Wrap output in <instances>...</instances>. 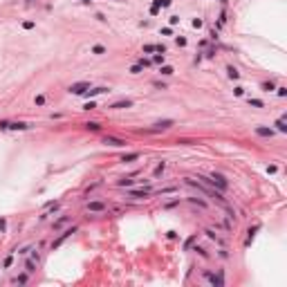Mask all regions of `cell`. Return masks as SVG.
<instances>
[{"label":"cell","instance_id":"cell-23","mask_svg":"<svg viewBox=\"0 0 287 287\" xmlns=\"http://www.w3.org/2000/svg\"><path fill=\"white\" fill-rule=\"evenodd\" d=\"M34 103H36V106H45V94H38V96H34Z\"/></svg>","mask_w":287,"mask_h":287},{"label":"cell","instance_id":"cell-5","mask_svg":"<svg viewBox=\"0 0 287 287\" xmlns=\"http://www.w3.org/2000/svg\"><path fill=\"white\" fill-rule=\"evenodd\" d=\"M90 88H92V83H90V81H81V83H72L70 88H67V92H70V94H83L85 90H90Z\"/></svg>","mask_w":287,"mask_h":287},{"label":"cell","instance_id":"cell-18","mask_svg":"<svg viewBox=\"0 0 287 287\" xmlns=\"http://www.w3.org/2000/svg\"><path fill=\"white\" fill-rule=\"evenodd\" d=\"M276 128L280 130V133H287V126H285V117H280L278 121H276Z\"/></svg>","mask_w":287,"mask_h":287},{"label":"cell","instance_id":"cell-3","mask_svg":"<svg viewBox=\"0 0 287 287\" xmlns=\"http://www.w3.org/2000/svg\"><path fill=\"white\" fill-rule=\"evenodd\" d=\"M173 126H175L173 119H164V121H155L153 128H146V133H162V130H168V128H173Z\"/></svg>","mask_w":287,"mask_h":287},{"label":"cell","instance_id":"cell-29","mask_svg":"<svg viewBox=\"0 0 287 287\" xmlns=\"http://www.w3.org/2000/svg\"><path fill=\"white\" fill-rule=\"evenodd\" d=\"M94 108H96V103L90 101V103H85V106H83V110H94Z\"/></svg>","mask_w":287,"mask_h":287},{"label":"cell","instance_id":"cell-30","mask_svg":"<svg viewBox=\"0 0 287 287\" xmlns=\"http://www.w3.org/2000/svg\"><path fill=\"white\" fill-rule=\"evenodd\" d=\"M153 85H155V88H159V90H166V83H162V81H153Z\"/></svg>","mask_w":287,"mask_h":287},{"label":"cell","instance_id":"cell-17","mask_svg":"<svg viewBox=\"0 0 287 287\" xmlns=\"http://www.w3.org/2000/svg\"><path fill=\"white\" fill-rule=\"evenodd\" d=\"M247 103H249V106H254V108H265V103H262L260 99H247Z\"/></svg>","mask_w":287,"mask_h":287},{"label":"cell","instance_id":"cell-4","mask_svg":"<svg viewBox=\"0 0 287 287\" xmlns=\"http://www.w3.org/2000/svg\"><path fill=\"white\" fill-rule=\"evenodd\" d=\"M106 146H114V148H123V146H128V141L126 139H121V137H112V135H106L101 139Z\"/></svg>","mask_w":287,"mask_h":287},{"label":"cell","instance_id":"cell-33","mask_svg":"<svg viewBox=\"0 0 287 287\" xmlns=\"http://www.w3.org/2000/svg\"><path fill=\"white\" fill-rule=\"evenodd\" d=\"M27 276H18V278H14V283H25Z\"/></svg>","mask_w":287,"mask_h":287},{"label":"cell","instance_id":"cell-32","mask_svg":"<svg viewBox=\"0 0 287 287\" xmlns=\"http://www.w3.org/2000/svg\"><path fill=\"white\" fill-rule=\"evenodd\" d=\"M180 22V16H171V25H177Z\"/></svg>","mask_w":287,"mask_h":287},{"label":"cell","instance_id":"cell-15","mask_svg":"<svg viewBox=\"0 0 287 287\" xmlns=\"http://www.w3.org/2000/svg\"><path fill=\"white\" fill-rule=\"evenodd\" d=\"M85 128L92 130V133H99V130H101V123H99V121H88V123H85Z\"/></svg>","mask_w":287,"mask_h":287},{"label":"cell","instance_id":"cell-11","mask_svg":"<svg viewBox=\"0 0 287 287\" xmlns=\"http://www.w3.org/2000/svg\"><path fill=\"white\" fill-rule=\"evenodd\" d=\"M88 211H92V213H101V211H106V204H103V202H88Z\"/></svg>","mask_w":287,"mask_h":287},{"label":"cell","instance_id":"cell-19","mask_svg":"<svg viewBox=\"0 0 287 287\" xmlns=\"http://www.w3.org/2000/svg\"><path fill=\"white\" fill-rule=\"evenodd\" d=\"M260 88H262V90H265V92H274V90H276V85H274L272 81H269V83L265 81V83H262V85H260Z\"/></svg>","mask_w":287,"mask_h":287},{"label":"cell","instance_id":"cell-31","mask_svg":"<svg viewBox=\"0 0 287 287\" xmlns=\"http://www.w3.org/2000/svg\"><path fill=\"white\" fill-rule=\"evenodd\" d=\"M191 202H198L200 206H206V202H204V200H198V198H191Z\"/></svg>","mask_w":287,"mask_h":287},{"label":"cell","instance_id":"cell-6","mask_svg":"<svg viewBox=\"0 0 287 287\" xmlns=\"http://www.w3.org/2000/svg\"><path fill=\"white\" fill-rule=\"evenodd\" d=\"M135 106V101L133 99H121V101H114L108 106V110H123V108H133Z\"/></svg>","mask_w":287,"mask_h":287},{"label":"cell","instance_id":"cell-1","mask_svg":"<svg viewBox=\"0 0 287 287\" xmlns=\"http://www.w3.org/2000/svg\"><path fill=\"white\" fill-rule=\"evenodd\" d=\"M198 180H202L204 184H209V186H213V188H218L220 193H225L227 188H229V182L222 177L220 173H211L209 177H198Z\"/></svg>","mask_w":287,"mask_h":287},{"label":"cell","instance_id":"cell-21","mask_svg":"<svg viewBox=\"0 0 287 287\" xmlns=\"http://www.w3.org/2000/svg\"><path fill=\"white\" fill-rule=\"evenodd\" d=\"M164 168H166V162H162V164H157V168H155V173H153V177H157L159 173H164Z\"/></svg>","mask_w":287,"mask_h":287},{"label":"cell","instance_id":"cell-24","mask_svg":"<svg viewBox=\"0 0 287 287\" xmlns=\"http://www.w3.org/2000/svg\"><path fill=\"white\" fill-rule=\"evenodd\" d=\"M171 0H155V7H168Z\"/></svg>","mask_w":287,"mask_h":287},{"label":"cell","instance_id":"cell-9","mask_svg":"<svg viewBox=\"0 0 287 287\" xmlns=\"http://www.w3.org/2000/svg\"><path fill=\"white\" fill-rule=\"evenodd\" d=\"M103 92H110V88L101 85V88H92V90H85L83 96H96V94H103Z\"/></svg>","mask_w":287,"mask_h":287},{"label":"cell","instance_id":"cell-26","mask_svg":"<svg viewBox=\"0 0 287 287\" xmlns=\"http://www.w3.org/2000/svg\"><path fill=\"white\" fill-rule=\"evenodd\" d=\"M177 188L175 186H168V188H162V191H159V195H166V193H175Z\"/></svg>","mask_w":287,"mask_h":287},{"label":"cell","instance_id":"cell-16","mask_svg":"<svg viewBox=\"0 0 287 287\" xmlns=\"http://www.w3.org/2000/svg\"><path fill=\"white\" fill-rule=\"evenodd\" d=\"M175 70L171 65H164V67H159V74H162V76H171V74H173Z\"/></svg>","mask_w":287,"mask_h":287},{"label":"cell","instance_id":"cell-27","mask_svg":"<svg viewBox=\"0 0 287 287\" xmlns=\"http://www.w3.org/2000/svg\"><path fill=\"white\" fill-rule=\"evenodd\" d=\"M276 90H278V96H285V94H287V88H285V85H278Z\"/></svg>","mask_w":287,"mask_h":287},{"label":"cell","instance_id":"cell-7","mask_svg":"<svg viewBox=\"0 0 287 287\" xmlns=\"http://www.w3.org/2000/svg\"><path fill=\"white\" fill-rule=\"evenodd\" d=\"M72 233H76V227H72V229H67V231H63L61 236H59V240H54V242H52V249H56V247H59L61 242H65V240L70 238Z\"/></svg>","mask_w":287,"mask_h":287},{"label":"cell","instance_id":"cell-22","mask_svg":"<svg viewBox=\"0 0 287 287\" xmlns=\"http://www.w3.org/2000/svg\"><path fill=\"white\" fill-rule=\"evenodd\" d=\"M204 233H206V236H209L211 240H215V242H220V245H222V240H220V238H218V236H215V233H213V231H211V229H206V231H204Z\"/></svg>","mask_w":287,"mask_h":287},{"label":"cell","instance_id":"cell-8","mask_svg":"<svg viewBox=\"0 0 287 287\" xmlns=\"http://www.w3.org/2000/svg\"><path fill=\"white\" fill-rule=\"evenodd\" d=\"M128 198H135V200H148V198H150V191H148V188H141V191H128Z\"/></svg>","mask_w":287,"mask_h":287},{"label":"cell","instance_id":"cell-10","mask_svg":"<svg viewBox=\"0 0 287 287\" xmlns=\"http://www.w3.org/2000/svg\"><path fill=\"white\" fill-rule=\"evenodd\" d=\"M254 133H256L258 137H272V135H274V130H272V128H265V126H256Z\"/></svg>","mask_w":287,"mask_h":287},{"label":"cell","instance_id":"cell-28","mask_svg":"<svg viewBox=\"0 0 287 287\" xmlns=\"http://www.w3.org/2000/svg\"><path fill=\"white\" fill-rule=\"evenodd\" d=\"M177 144H184V146H193V144H198V141H193V139H180Z\"/></svg>","mask_w":287,"mask_h":287},{"label":"cell","instance_id":"cell-13","mask_svg":"<svg viewBox=\"0 0 287 287\" xmlns=\"http://www.w3.org/2000/svg\"><path fill=\"white\" fill-rule=\"evenodd\" d=\"M67 222H70V218H67V215H65V218H59V220L54 222V231H59V229H63V227L67 225Z\"/></svg>","mask_w":287,"mask_h":287},{"label":"cell","instance_id":"cell-2","mask_svg":"<svg viewBox=\"0 0 287 287\" xmlns=\"http://www.w3.org/2000/svg\"><path fill=\"white\" fill-rule=\"evenodd\" d=\"M32 123L25 121H0V130H29Z\"/></svg>","mask_w":287,"mask_h":287},{"label":"cell","instance_id":"cell-34","mask_svg":"<svg viewBox=\"0 0 287 287\" xmlns=\"http://www.w3.org/2000/svg\"><path fill=\"white\" fill-rule=\"evenodd\" d=\"M0 231H5V220L0 218Z\"/></svg>","mask_w":287,"mask_h":287},{"label":"cell","instance_id":"cell-14","mask_svg":"<svg viewBox=\"0 0 287 287\" xmlns=\"http://www.w3.org/2000/svg\"><path fill=\"white\" fill-rule=\"evenodd\" d=\"M90 52H92V54H96V56H101V54H106V45H92V47H90Z\"/></svg>","mask_w":287,"mask_h":287},{"label":"cell","instance_id":"cell-25","mask_svg":"<svg viewBox=\"0 0 287 287\" xmlns=\"http://www.w3.org/2000/svg\"><path fill=\"white\" fill-rule=\"evenodd\" d=\"M141 70H144V67L139 65V63H137V65H133V67H130V74H141Z\"/></svg>","mask_w":287,"mask_h":287},{"label":"cell","instance_id":"cell-20","mask_svg":"<svg viewBox=\"0 0 287 287\" xmlns=\"http://www.w3.org/2000/svg\"><path fill=\"white\" fill-rule=\"evenodd\" d=\"M227 74H229V79H238V76H240L238 70H236V67H231V65L227 67Z\"/></svg>","mask_w":287,"mask_h":287},{"label":"cell","instance_id":"cell-12","mask_svg":"<svg viewBox=\"0 0 287 287\" xmlns=\"http://www.w3.org/2000/svg\"><path fill=\"white\" fill-rule=\"evenodd\" d=\"M139 157H141V153H128V155H123L119 162L121 164H130V162H135V159H139Z\"/></svg>","mask_w":287,"mask_h":287}]
</instances>
